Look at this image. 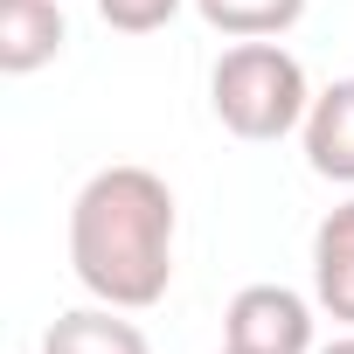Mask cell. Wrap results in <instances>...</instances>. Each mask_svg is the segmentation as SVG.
Here are the masks:
<instances>
[{"label":"cell","instance_id":"6da1fadb","mask_svg":"<svg viewBox=\"0 0 354 354\" xmlns=\"http://www.w3.org/2000/svg\"><path fill=\"white\" fill-rule=\"evenodd\" d=\"M174 188L153 167H97L70 202V271L91 299L118 313H146L174 285Z\"/></svg>","mask_w":354,"mask_h":354},{"label":"cell","instance_id":"7a4b0ae2","mask_svg":"<svg viewBox=\"0 0 354 354\" xmlns=\"http://www.w3.org/2000/svg\"><path fill=\"white\" fill-rule=\"evenodd\" d=\"M209 104H216V118H223L236 139L264 146V139H285V132L306 125L313 84H306V63L271 35V42H236V49H223V63H216V77H209Z\"/></svg>","mask_w":354,"mask_h":354},{"label":"cell","instance_id":"3957f363","mask_svg":"<svg viewBox=\"0 0 354 354\" xmlns=\"http://www.w3.org/2000/svg\"><path fill=\"white\" fill-rule=\"evenodd\" d=\"M223 347L236 354H313V299L292 285H243L223 313Z\"/></svg>","mask_w":354,"mask_h":354},{"label":"cell","instance_id":"277c9868","mask_svg":"<svg viewBox=\"0 0 354 354\" xmlns=\"http://www.w3.org/2000/svg\"><path fill=\"white\" fill-rule=\"evenodd\" d=\"M306 139V167L333 188H354V77H333L326 91H313V111L299 125Z\"/></svg>","mask_w":354,"mask_h":354},{"label":"cell","instance_id":"5b68a950","mask_svg":"<svg viewBox=\"0 0 354 354\" xmlns=\"http://www.w3.org/2000/svg\"><path fill=\"white\" fill-rule=\"evenodd\" d=\"M70 42L63 0H0V77H35Z\"/></svg>","mask_w":354,"mask_h":354},{"label":"cell","instance_id":"8992f818","mask_svg":"<svg viewBox=\"0 0 354 354\" xmlns=\"http://www.w3.org/2000/svg\"><path fill=\"white\" fill-rule=\"evenodd\" d=\"M313 299L340 326H354V202L326 209L313 230Z\"/></svg>","mask_w":354,"mask_h":354},{"label":"cell","instance_id":"52a82bcc","mask_svg":"<svg viewBox=\"0 0 354 354\" xmlns=\"http://www.w3.org/2000/svg\"><path fill=\"white\" fill-rule=\"evenodd\" d=\"M42 354H153L146 333L118 313V306H77V313H56L49 333H42Z\"/></svg>","mask_w":354,"mask_h":354},{"label":"cell","instance_id":"ba28073f","mask_svg":"<svg viewBox=\"0 0 354 354\" xmlns=\"http://www.w3.org/2000/svg\"><path fill=\"white\" fill-rule=\"evenodd\" d=\"M195 15L230 42H271V35L299 28L306 0H195Z\"/></svg>","mask_w":354,"mask_h":354},{"label":"cell","instance_id":"9c48e42d","mask_svg":"<svg viewBox=\"0 0 354 354\" xmlns=\"http://www.w3.org/2000/svg\"><path fill=\"white\" fill-rule=\"evenodd\" d=\"M181 8H188V0H97V21L118 28V35H153V28H167Z\"/></svg>","mask_w":354,"mask_h":354},{"label":"cell","instance_id":"30bf717a","mask_svg":"<svg viewBox=\"0 0 354 354\" xmlns=\"http://www.w3.org/2000/svg\"><path fill=\"white\" fill-rule=\"evenodd\" d=\"M313 354H354V326H347L340 340H326V347H313Z\"/></svg>","mask_w":354,"mask_h":354},{"label":"cell","instance_id":"8fae6325","mask_svg":"<svg viewBox=\"0 0 354 354\" xmlns=\"http://www.w3.org/2000/svg\"><path fill=\"white\" fill-rule=\"evenodd\" d=\"M223 354H236V347H223Z\"/></svg>","mask_w":354,"mask_h":354}]
</instances>
